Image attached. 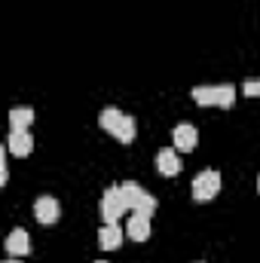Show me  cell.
<instances>
[{
    "mask_svg": "<svg viewBox=\"0 0 260 263\" xmlns=\"http://www.w3.org/2000/svg\"><path fill=\"white\" fill-rule=\"evenodd\" d=\"M3 263H18V257H12V260H3Z\"/></svg>",
    "mask_w": 260,
    "mask_h": 263,
    "instance_id": "2e32d148",
    "label": "cell"
},
{
    "mask_svg": "<svg viewBox=\"0 0 260 263\" xmlns=\"http://www.w3.org/2000/svg\"><path fill=\"white\" fill-rule=\"evenodd\" d=\"M220 175L214 172V168H205V172H199L193 178V199L196 202H208V199H214L220 193Z\"/></svg>",
    "mask_w": 260,
    "mask_h": 263,
    "instance_id": "277c9868",
    "label": "cell"
},
{
    "mask_svg": "<svg viewBox=\"0 0 260 263\" xmlns=\"http://www.w3.org/2000/svg\"><path fill=\"white\" fill-rule=\"evenodd\" d=\"M123 227H117V223H104L101 230H98V245L104 248V251H114V248H120L123 245Z\"/></svg>",
    "mask_w": 260,
    "mask_h": 263,
    "instance_id": "7c38bea8",
    "label": "cell"
},
{
    "mask_svg": "<svg viewBox=\"0 0 260 263\" xmlns=\"http://www.w3.org/2000/svg\"><path fill=\"white\" fill-rule=\"evenodd\" d=\"M6 254H12V257L31 254V236H28L22 227H15V230L6 236Z\"/></svg>",
    "mask_w": 260,
    "mask_h": 263,
    "instance_id": "30bf717a",
    "label": "cell"
},
{
    "mask_svg": "<svg viewBox=\"0 0 260 263\" xmlns=\"http://www.w3.org/2000/svg\"><path fill=\"white\" fill-rule=\"evenodd\" d=\"M156 168H159V175H165V178H175L184 165H181V156H178V150H172V147H165V150H159L156 153Z\"/></svg>",
    "mask_w": 260,
    "mask_h": 263,
    "instance_id": "9c48e42d",
    "label": "cell"
},
{
    "mask_svg": "<svg viewBox=\"0 0 260 263\" xmlns=\"http://www.w3.org/2000/svg\"><path fill=\"white\" fill-rule=\"evenodd\" d=\"M126 236L135 239V242H147V239H150V217L135 211L129 217V223H126Z\"/></svg>",
    "mask_w": 260,
    "mask_h": 263,
    "instance_id": "8fae6325",
    "label": "cell"
},
{
    "mask_svg": "<svg viewBox=\"0 0 260 263\" xmlns=\"http://www.w3.org/2000/svg\"><path fill=\"white\" fill-rule=\"evenodd\" d=\"M242 92H245V98H257L260 95V77L245 80V83H242Z\"/></svg>",
    "mask_w": 260,
    "mask_h": 263,
    "instance_id": "5bb4252c",
    "label": "cell"
},
{
    "mask_svg": "<svg viewBox=\"0 0 260 263\" xmlns=\"http://www.w3.org/2000/svg\"><path fill=\"white\" fill-rule=\"evenodd\" d=\"M123 211H129V205H126V199L120 193V187L104 190V196H101V217H104V223H117L123 217Z\"/></svg>",
    "mask_w": 260,
    "mask_h": 263,
    "instance_id": "5b68a950",
    "label": "cell"
},
{
    "mask_svg": "<svg viewBox=\"0 0 260 263\" xmlns=\"http://www.w3.org/2000/svg\"><path fill=\"white\" fill-rule=\"evenodd\" d=\"M6 181H9V165H6V156L0 153V187H3Z\"/></svg>",
    "mask_w": 260,
    "mask_h": 263,
    "instance_id": "9a60e30c",
    "label": "cell"
},
{
    "mask_svg": "<svg viewBox=\"0 0 260 263\" xmlns=\"http://www.w3.org/2000/svg\"><path fill=\"white\" fill-rule=\"evenodd\" d=\"M193 101L196 104H205V107H233L236 101V89L230 83H220V86H199L193 89Z\"/></svg>",
    "mask_w": 260,
    "mask_h": 263,
    "instance_id": "7a4b0ae2",
    "label": "cell"
},
{
    "mask_svg": "<svg viewBox=\"0 0 260 263\" xmlns=\"http://www.w3.org/2000/svg\"><path fill=\"white\" fill-rule=\"evenodd\" d=\"M6 150H9L12 156H18V159L31 156V150H34V138H31V132H9Z\"/></svg>",
    "mask_w": 260,
    "mask_h": 263,
    "instance_id": "ba28073f",
    "label": "cell"
},
{
    "mask_svg": "<svg viewBox=\"0 0 260 263\" xmlns=\"http://www.w3.org/2000/svg\"><path fill=\"white\" fill-rule=\"evenodd\" d=\"M120 193L126 199V205H129L132 211H138V214H147V217H153V211H156V199L150 196V193H144L138 184H123L120 187Z\"/></svg>",
    "mask_w": 260,
    "mask_h": 263,
    "instance_id": "3957f363",
    "label": "cell"
},
{
    "mask_svg": "<svg viewBox=\"0 0 260 263\" xmlns=\"http://www.w3.org/2000/svg\"><path fill=\"white\" fill-rule=\"evenodd\" d=\"M98 263H107V260H98Z\"/></svg>",
    "mask_w": 260,
    "mask_h": 263,
    "instance_id": "ac0fdd59",
    "label": "cell"
},
{
    "mask_svg": "<svg viewBox=\"0 0 260 263\" xmlns=\"http://www.w3.org/2000/svg\"><path fill=\"white\" fill-rule=\"evenodd\" d=\"M101 129L110 132V135H114L117 141H123V144L135 141V120H132L129 114L117 110V107H104V110H101Z\"/></svg>",
    "mask_w": 260,
    "mask_h": 263,
    "instance_id": "6da1fadb",
    "label": "cell"
},
{
    "mask_svg": "<svg viewBox=\"0 0 260 263\" xmlns=\"http://www.w3.org/2000/svg\"><path fill=\"white\" fill-rule=\"evenodd\" d=\"M34 123V107H12L9 110V129L12 132H28Z\"/></svg>",
    "mask_w": 260,
    "mask_h": 263,
    "instance_id": "4fadbf2b",
    "label": "cell"
},
{
    "mask_svg": "<svg viewBox=\"0 0 260 263\" xmlns=\"http://www.w3.org/2000/svg\"><path fill=\"white\" fill-rule=\"evenodd\" d=\"M172 141H175V150L178 153H190V150H196V144H199V132L190 123H181V126H175V132H172Z\"/></svg>",
    "mask_w": 260,
    "mask_h": 263,
    "instance_id": "52a82bcc",
    "label": "cell"
},
{
    "mask_svg": "<svg viewBox=\"0 0 260 263\" xmlns=\"http://www.w3.org/2000/svg\"><path fill=\"white\" fill-rule=\"evenodd\" d=\"M34 217L43 223V227H49V223H55L59 217H62V205H59V199L52 196H40L34 202Z\"/></svg>",
    "mask_w": 260,
    "mask_h": 263,
    "instance_id": "8992f818",
    "label": "cell"
},
{
    "mask_svg": "<svg viewBox=\"0 0 260 263\" xmlns=\"http://www.w3.org/2000/svg\"><path fill=\"white\" fill-rule=\"evenodd\" d=\"M257 193H260V178H257Z\"/></svg>",
    "mask_w": 260,
    "mask_h": 263,
    "instance_id": "e0dca14e",
    "label": "cell"
}]
</instances>
